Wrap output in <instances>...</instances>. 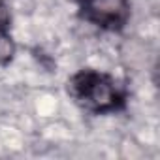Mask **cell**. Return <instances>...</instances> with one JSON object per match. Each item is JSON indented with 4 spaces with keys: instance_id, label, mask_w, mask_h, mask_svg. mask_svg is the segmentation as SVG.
<instances>
[{
    "instance_id": "1",
    "label": "cell",
    "mask_w": 160,
    "mask_h": 160,
    "mask_svg": "<svg viewBox=\"0 0 160 160\" xmlns=\"http://www.w3.org/2000/svg\"><path fill=\"white\" fill-rule=\"evenodd\" d=\"M73 94L92 109H109L117 104V89L109 77L94 72L79 73L73 79Z\"/></svg>"
},
{
    "instance_id": "4",
    "label": "cell",
    "mask_w": 160,
    "mask_h": 160,
    "mask_svg": "<svg viewBox=\"0 0 160 160\" xmlns=\"http://www.w3.org/2000/svg\"><path fill=\"white\" fill-rule=\"evenodd\" d=\"M6 23H8V12L4 6H0V30L6 27Z\"/></svg>"
},
{
    "instance_id": "3",
    "label": "cell",
    "mask_w": 160,
    "mask_h": 160,
    "mask_svg": "<svg viewBox=\"0 0 160 160\" xmlns=\"http://www.w3.org/2000/svg\"><path fill=\"white\" fill-rule=\"evenodd\" d=\"M12 51H13L12 42L4 36H0V60H6L8 57H12Z\"/></svg>"
},
{
    "instance_id": "2",
    "label": "cell",
    "mask_w": 160,
    "mask_h": 160,
    "mask_svg": "<svg viewBox=\"0 0 160 160\" xmlns=\"http://www.w3.org/2000/svg\"><path fill=\"white\" fill-rule=\"evenodd\" d=\"M85 13L102 27H121L128 15L126 0H85Z\"/></svg>"
}]
</instances>
